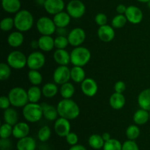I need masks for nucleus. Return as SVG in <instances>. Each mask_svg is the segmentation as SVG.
Instances as JSON below:
<instances>
[{
  "label": "nucleus",
  "instance_id": "obj_1",
  "mask_svg": "<svg viewBox=\"0 0 150 150\" xmlns=\"http://www.w3.org/2000/svg\"><path fill=\"white\" fill-rule=\"evenodd\" d=\"M59 117L67 120H74L80 115V107L77 103L71 99H63L60 100L57 106Z\"/></svg>",
  "mask_w": 150,
  "mask_h": 150
},
{
  "label": "nucleus",
  "instance_id": "obj_2",
  "mask_svg": "<svg viewBox=\"0 0 150 150\" xmlns=\"http://www.w3.org/2000/svg\"><path fill=\"white\" fill-rule=\"evenodd\" d=\"M15 28L21 32L30 30L34 25L33 15L27 10H21L14 16Z\"/></svg>",
  "mask_w": 150,
  "mask_h": 150
},
{
  "label": "nucleus",
  "instance_id": "obj_3",
  "mask_svg": "<svg viewBox=\"0 0 150 150\" xmlns=\"http://www.w3.org/2000/svg\"><path fill=\"white\" fill-rule=\"evenodd\" d=\"M90 51L86 47L77 46L75 47L70 52V63L73 66L83 67L88 64L91 59Z\"/></svg>",
  "mask_w": 150,
  "mask_h": 150
},
{
  "label": "nucleus",
  "instance_id": "obj_4",
  "mask_svg": "<svg viewBox=\"0 0 150 150\" xmlns=\"http://www.w3.org/2000/svg\"><path fill=\"white\" fill-rule=\"evenodd\" d=\"M22 114L25 120L30 123L38 122L43 117L41 104L29 102L23 107Z\"/></svg>",
  "mask_w": 150,
  "mask_h": 150
},
{
  "label": "nucleus",
  "instance_id": "obj_5",
  "mask_svg": "<svg viewBox=\"0 0 150 150\" xmlns=\"http://www.w3.org/2000/svg\"><path fill=\"white\" fill-rule=\"evenodd\" d=\"M9 99L11 105L15 107H23L29 101L27 91L21 87H14L8 93Z\"/></svg>",
  "mask_w": 150,
  "mask_h": 150
},
{
  "label": "nucleus",
  "instance_id": "obj_6",
  "mask_svg": "<svg viewBox=\"0 0 150 150\" xmlns=\"http://www.w3.org/2000/svg\"><path fill=\"white\" fill-rule=\"evenodd\" d=\"M7 63L14 69H22L27 66V57L18 50L10 52L7 58Z\"/></svg>",
  "mask_w": 150,
  "mask_h": 150
},
{
  "label": "nucleus",
  "instance_id": "obj_7",
  "mask_svg": "<svg viewBox=\"0 0 150 150\" xmlns=\"http://www.w3.org/2000/svg\"><path fill=\"white\" fill-rule=\"evenodd\" d=\"M36 27L41 35H52L57 30L54 20L47 16L39 18L36 22Z\"/></svg>",
  "mask_w": 150,
  "mask_h": 150
},
{
  "label": "nucleus",
  "instance_id": "obj_8",
  "mask_svg": "<svg viewBox=\"0 0 150 150\" xmlns=\"http://www.w3.org/2000/svg\"><path fill=\"white\" fill-rule=\"evenodd\" d=\"M67 13L73 19H81L86 12V6L81 0H70L66 5Z\"/></svg>",
  "mask_w": 150,
  "mask_h": 150
},
{
  "label": "nucleus",
  "instance_id": "obj_9",
  "mask_svg": "<svg viewBox=\"0 0 150 150\" xmlns=\"http://www.w3.org/2000/svg\"><path fill=\"white\" fill-rule=\"evenodd\" d=\"M45 63V57L41 51H33L27 57V66L30 70H40Z\"/></svg>",
  "mask_w": 150,
  "mask_h": 150
},
{
  "label": "nucleus",
  "instance_id": "obj_10",
  "mask_svg": "<svg viewBox=\"0 0 150 150\" xmlns=\"http://www.w3.org/2000/svg\"><path fill=\"white\" fill-rule=\"evenodd\" d=\"M70 79V69L67 66H59L54 70L53 79L57 85H63L68 82Z\"/></svg>",
  "mask_w": 150,
  "mask_h": 150
},
{
  "label": "nucleus",
  "instance_id": "obj_11",
  "mask_svg": "<svg viewBox=\"0 0 150 150\" xmlns=\"http://www.w3.org/2000/svg\"><path fill=\"white\" fill-rule=\"evenodd\" d=\"M67 38L69 44L72 46H80L86 39V32L82 28L76 27L69 32Z\"/></svg>",
  "mask_w": 150,
  "mask_h": 150
},
{
  "label": "nucleus",
  "instance_id": "obj_12",
  "mask_svg": "<svg viewBox=\"0 0 150 150\" xmlns=\"http://www.w3.org/2000/svg\"><path fill=\"white\" fill-rule=\"evenodd\" d=\"M127 21L133 24H139L143 20L144 14L142 10L139 7L135 5H130L127 7L125 13Z\"/></svg>",
  "mask_w": 150,
  "mask_h": 150
},
{
  "label": "nucleus",
  "instance_id": "obj_13",
  "mask_svg": "<svg viewBox=\"0 0 150 150\" xmlns=\"http://www.w3.org/2000/svg\"><path fill=\"white\" fill-rule=\"evenodd\" d=\"M54 131L59 137H66L71 131L70 120L62 117H59L54 122Z\"/></svg>",
  "mask_w": 150,
  "mask_h": 150
},
{
  "label": "nucleus",
  "instance_id": "obj_14",
  "mask_svg": "<svg viewBox=\"0 0 150 150\" xmlns=\"http://www.w3.org/2000/svg\"><path fill=\"white\" fill-rule=\"evenodd\" d=\"M43 7L48 14L55 16L57 13L64 11L65 4L64 0H45Z\"/></svg>",
  "mask_w": 150,
  "mask_h": 150
},
{
  "label": "nucleus",
  "instance_id": "obj_15",
  "mask_svg": "<svg viewBox=\"0 0 150 150\" xmlns=\"http://www.w3.org/2000/svg\"><path fill=\"white\" fill-rule=\"evenodd\" d=\"M81 89L85 96L88 97H92L96 95L98 93V85L95 79L88 77L81 83Z\"/></svg>",
  "mask_w": 150,
  "mask_h": 150
},
{
  "label": "nucleus",
  "instance_id": "obj_16",
  "mask_svg": "<svg viewBox=\"0 0 150 150\" xmlns=\"http://www.w3.org/2000/svg\"><path fill=\"white\" fill-rule=\"evenodd\" d=\"M98 36L101 41L105 43H109L115 38V30L111 25H104L99 26L98 29Z\"/></svg>",
  "mask_w": 150,
  "mask_h": 150
},
{
  "label": "nucleus",
  "instance_id": "obj_17",
  "mask_svg": "<svg viewBox=\"0 0 150 150\" xmlns=\"http://www.w3.org/2000/svg\"><path fill=\"white\" fill-rule=\"evenodd\" d=\"M30 132L29 125L26 122L20 121L13 126V136L16 139H21L29 135Z\"/></svg>",
  "mask_w": 150,
  "mask_h": 150
},
{
  "label": "nucleus",
  "instance_id": "obj_18",
  "mask_svg": "<svg viewBox=\"0 0 150 150\" xmlns=\"http://www.w3.org/2000/svg\"><path fill=\"white\" fill-rule=\"evenodd\" d=\"M37 147L36 141L31 136L21 138L16 144L17 150H35Z\"/></svg>",
  "mask_w": 150,
  "mask_h": 150
},
{
  "label": "nucleus",
  "instance_id": "obj_19",
  "mask_svg": "<svg viewBox=\"0 0 150 150\" xmlns=\"http://www.w3.org/2000/svg\"><path fill=\"white\" fill-rule=\"evenodd\" d=\"M1 7L6 13L16 14L21 10V3L20 0H1Z\"/></svg>",
  "mask_w": 150,
  "mask_h": 150
},
{
  "label": "nucleus",
  "instance_id": "obj_20",
  "mask_svg": "<svg viewBox=\"0 0 150 150\" xmlns=\"http://www.w3.org/2000/svg\"><path fill=\"white\" fill-rule=\"evenodd\" d=\"M38 41L39 49L42 51H51L55 47L54 38L51 35H41Z\"/></svg>",
  "mask_w": 150,
  "mask_h": 150
},
{
  "label": "nucleus",
  "instance_id": "obj_21",
  "mask_svg": "<svg viewBox=\"0 0 150 150\" xmlns=\"http://www.w3.org/2000/svg\"><path fill=\"white\" fill-rule=\"evenodd\" d=\"M54 59L59 66H67L70 63V54L66 49H57L54 52Z\"/></svg>",
  "mask_w": 150,
  "mask_h": 150
},
{
  "label": "nucleus",
  "instance_id": "obj_22",
  "mask_svg": "<svg viewBox=\"0 0 150 150\" xmlns=\"http://www.w3.org/2000/svg\"><path fill=\"white\" fill-rule=\"evenodd\" d=\"M41 105H42V107L43 117L46 120L52 121H56L58 119V116H59L58 110H57V107L45 102L42 103Z\"/></svg>",
  "mask_w": 150,
  "mask_h": 150
},
{
  "label": "nucleus",
  "instance_id": "obj_23",
  "mask_svg": "<svg viewBox=\"0 0 150 150\" xmlns=\"http://www.w3.org/2000/svg\"><path fill=\"white\" fill-rule=\"evenodd\" d=\"M24 41V36L23 32L20 31H15L9 34L7 37V44L13 48H18L23 44Z\"/></svg>",
  "mask_w": 150,
  "mask_h": 150
},
{
  "label": "nucleus",
  "instance_id": "obj_24",
  "mask_svg": "<svg viewBox=\"0 0 150 150\" xmlns=\"http://www.w3.org/2000/svg\"><path fill=\"white\" fill-rule=\"evenodd\" d=\"M126 99L123 94L114 92L109 98V104L114 110H120L125 106Z\"/></svg>",
  "mask_w": 150,
  "mask_h": 150
},
{
  "label": "nucleus",
  "instance_id": "obj_25",
  "mask_svg": "<svg viewBox=\"0 0 150 150\" xmlns=\"http://www.w3.org/2000/svg\"><path fill=\"white\" fill-rule=\"evenodd\" d=\"M53 20L57 27H67L70 24L71 17L67 12L62 11L54 16Z\"/></svg>",
  "mask_w": 150,
  "mask_h": 150
},
{
  "label": "nucleus",
  "instance_id": "obj_26",
  "mask_svg": "<svg viewBox=\"0 0 150 150\" xmlns=\"http://www.w3.org/2000/svg\"><path fill=\"white\" fill-rule=\"evenodd\" d=\"M3 119H4V123L14 126L18 122V113L16 109L13 107H9L6 110H4Z\"/></svg>",
  "mask_w": 150,
  "mask_h": 150
},
{
  "label": "nucleus",
  "instance_id": "obj_27",
  "mask_svg": "<svg viewBox=\"0 0 150 150\" xmlns=\"http://www.w3.org/2000/svg\"><path fill=\"white\" fill-rule=\"evenodd\" d=\"M138 104L140 108L150 110V88L143 90L138 96Z\"/></svg>",
  "mask_w": 150,
  "mask_h": 150
},
{
  "label": "nucleus",
  "instance_id": "obj_28",
  "mask_svg": "<svg viewBox=\"0 0 150 150\" xmlns=\"http://www.w3.org/2000/svg\"><path fill=\"white\" fill-rule=\"evenodd\" d=\"M133 119L136 125L145 124L149 120V112L142 108H139L133 114Z\"/></svg>",
  "mask_w": 150,
  "mask_h": 150
},
{
  "label": "nucleus",
  "instance_id": "obj_29",
  "mask_svg": "<svg viewBox=\"0 0 150 150\" xmlns=\"http://www.w3.org/2000/svg\"><path fill=\"white\" fill-rule=\"evenodd\" d=\"M70 77L76 83H81L86 79V72L83 67L73 66L70 69Z\"/></svg>",
  "mask_w": 150,
  "mask_h": 150
},
{
  "label": "nucleus",
  "instance_id": "obj_30",
  "mask_svg": "<svg viewBox=\"0 0 150 150\" xmlns=\"http://www.w3.org/2000/svg\"><path fill=\"white\" fill-rule=\"evenodd\" d=\"M88 144H89V146L93 149L99 150L103 148L105 141H104L102 135H99V134H92L88 139Z\"/></svg>",
  "mask_w": 150,
  "mask_h": 150
},
{
  "label": "nucleus",
  "instance_id": "obj_31",
  "mask_svg": "<svg viewBox=\"0 0 150 150\" xmlns=\"http://www.w3.org/2000/svg\"><path fill=\"white\" fill-rule=\"evenodd\" d=\"M29 101L32 103H38L42 95V89L36 85H32L27 90Z\"/></svg>",
  "mask_w": 150,
  "mask_h": 150
},
{
  "label": "nucleus",
  "instance_id": "obj_32",
  "mask_svg": "<svg viewBox=\"0 0 150 150\" xmlns=\"http://www.w3.org/2000/svg\"><path fill=\"white\" fill-rule=\"evenodd\" d=\"M59 91L57 84L55 82H48L45 83L42 88V95L46 98H53L57 94Z\"/></svg>",
  "mask_w": 150,
  "mask_h": 150
},
{
  "label": "nucleus",
  "instance_id": "obj_33",
  "mask_svg": "<svg viewBox=\"0 0 150 150\" xmlns=\"http://www.w3.org/2000/svg\"><path fill=\"white\" fill-rule=\"evenodd\" d=\"M75 91V86L70 82L62 85L59 89L60 95L63 99H71L74 95Z\"/></svg>",
  "mask_w": 150,
  "mask_h": 150
},
{
  "label": "nucleus",
  "instance_id": "obj_34",
  "mask_svg": "<svg viewBox=\"0 0 150 150\" xmlns=\"http://www.w3.org/2000/svg\"><path fill=\"white\" fill-rule=\"evenodd\" d=\"M28 79L32 85H40L42 82V76L39 70H29L28 72Z\"/></svg>",
  "mask_w": 150,
  "mask_h": 150
},
{
  "label": "nucleus",
  "instance_id": "obj_35",
  "mask_svg": "<svg viewBox=\"0 0 150 150\" xmlns=\"http://www.w3.org/2000/svg\"><path fill=\"white\" fill-rule=\"evenodd\" d=\"M125 134L127 139L131 140V141H135L140 135V128L136 124H131L127 127L125 131Z\"/></svg>",
  "mask_w": 150,
  "mask_h": 150
},
{
  "label": "nucleus",
  "instance_id": "obj_36",
  "mask_svg": "<svg viewBox=\"0 0 150 150\" xmlns=\"http://www.w3.org/2000/svg\"><path fill=\"white\" fill-rule=\"evenodd\" d=\"M127 22V19L125 15L117 14L114 16L111 21V26L114 29H121L124 27Z\"/></svg>",
  "mask_w": 150,
  "mask_h": 150
},
{
  "label": "nucleus",
  "instance_id": "obj_37",
  "mask_svg": "<svg viewBox=\"0 0 150 150\" xmlns=\"http://www.w3.org/2000/svg\"><path fill=\"white\" fill-rule=\"evenodd\" d=\"M122 144L116 138H111L109 141H105L103 150H122Z\"/></svg>",
  "mask_w": 150,
  "mask_h": 150
},
{
  "label": "nucleus",
  "instance_id": "obj_38",
  "mask_svg": "<svg viewBox=\"0 0 150 150\" xmlns=\"http://www.w3.org/2000/svg\"><path fill=\"white\" fill-rule=\"evenodd\" d=\"M51 135V130L50 127L47 125L42 126L40 128L38 132V140L41 142H46L48 141Z\"/></svg>",
  "mask_w": 150,
  "mask_h": 150
},
{
  "label": "nucleus",
  "instance_id": "obj_39",
  "mask_svg": "<svg viewBox=\"0 0 150 150\" xmlns=\"http://www.w3.org/2000/svg\"><path fill=\"white\" fill-rule=\"evenodd\" d=\"M15 27L14 19L11 17H5L0 22V28L3 32H9Z\"/></svg>",
  "mask_w": 150,
  "mask_h": 150
},
{
  "label": "nucleus",
  "instance_id": "obj_40",
  "mask_svg": "<svg viewBox=\"0 0 150 150\" xmlns=\"http://www.w3.org/2000/svg\"><path fill=\"white\" fill-rule=\"evenodd\" d=\"M11 75V67L7 63H0V80L5 81Z\"/></svg>",
  "mask_w": 150,
  "mask_h": 150
},
{
  "label": "nucleus",
  "instance_id": "obj_41",
  "mask_svg": "<svg viewBox=\"0 0 150 150\" xmlns=\"http://www.w3.org/2000/svg\"><path fill=\"white\" fill-rule=\"evenodd\" d=\"M69 44L67 36H57L54 38V45L57 49H65Z\"/></svg>",
  "mask_w": 150,
  "mask_h": 150
},
{
  "label": "nucleus",
  "instance_id": "obj_42",
  "mask_svg": "<svg viewBox=\"0 0 150 150\" xmlns=\"http://www.w3.org/2000/svg\"><path fill=\"white\" fill-rule=\"evenodd\" d=\"M13 126L9 124L4 123L1 124L0 128V137L1 138H9L13 135Z\"/></svg>",
  "mask_w": 150,
  "mask_h": 150
},
{
  "label": "nucleus",
  "instance_id": "obj_43",
  "mask_svg": "<svg viewBox=\"0 0 150 150\" xmlns=\"http://www.w3.org/2000/svg\"><path fill=\"white\" fill-rule=\"evenodd\" d=\"M95 21L99 26L106 25L108 23V17L103 13H99L95 16Z\"/></svg>",
  "mask_w": 150,
  "mask_h": 150
},
{
  "label": "nucleus",
  "instance_id": "obj_44",
  "mask_svg": "<svg viewBox=\"0 0 150 150\" xmlns=\"http://www.w3.org/2000/svg\"><path fill=\"white\" fill-rule=\"evenodd\" d=\"M122 150H139V147L135 141L127 140L122 144Z\"/></svg>",
  "mask_w": 150,
  "mask_h": 150
},
{
  "label": "nucleus",
  "instance_id": "obj_45",
  "mask_svg": "<svg viewBox=\"0 0 150 150\" xmlns=\"http://www.w3.org/2000/svg\"><path fill=\"white\" fill-rule=\"evenodd\" d=\"M66 141L70 146H74L78 144L79 142V136L76 133L73 132H70L67 136L65 137Z\"/></svg>",
  "mask_w": 150,
  "mask_h": 150
},
{
  "label": "nucleus",
  "instance_id": "obj_46",
  "mask_svg": "<svg viewBox=\"0 0 150 150\" xmlns=\"http://www.w3.org/2000/svg\"><path fill=\"white\" fill-rule=\"evenodd\" d=\"M13 148V144L9 138H1L0 140V149L10 150Z\"/></svg>",
  "mask_w": 150,
  "mask_h": 150
},
{
  "label": "nucleus",
  "instance_id": "obj_47",
  "mask_svg": "<svg viewBox=\"0 0 150 150\" xmlns=\"http://www.w3.org/2000/svg\"><path fill=\"white\" fill-rule=\"evenodd\" d=\"M10 105H11V103H10L8 96H1L0 97V107L2 110H6V109L9 108Z\"/></svg>",
  "mask_w": 150,
  "mask_h": 150
},
{
  "label": "nucleus",
  "instance_id": "obj_48",
  "mask_svg": "<svg viewBox=\"0 0 150 150\" xmlns=\"http://www.w3.org/2000/svg\"><path fill=\"white\" fill-rule=\"evenodd\" d=\"M126 89V85L123 81L119 80L114 85V91L117 93H120V94H123Z\"/></svg>",
  "mask_w": 150,
  "mask_h": 150
},
{
  "label": "nucleus",
  "instance_id": "obj_49",
  "mask_svg": "<svg viewBox=\"0 0 150 150\" xmlns=\"http://www.w3.org/2000/svg\"><path fill=\"white\" fill-rule=\"evenodd\" d=\"M56 33L57 34V36H67L69 32L66 27H57Z\"/></svg>",
  "mask_w": 150,
  "mask_h": 150
},
{
  "label": "nucleus",
  "instance_id": "obj_50",
  "mask_svg": "<svg viewBox=\"0 0 150 150\" xmlns=\"http://www.w3.org/2000/svg\"><path fill=\"white\" fill-rule=\"evenodd\" d=\"M127 6H125L123 4H120L117 6L116 7V11H117V14H122L125 15L126 10H127Z\"/></svg>",
  "mask_w": 150,
  "mask_h": 150
},
{
  "label": "nucleus",
  "instance_id": "obj_51",
  "mask_svg": "<svg viewBox=\"0 0 150 150\" xmlns=\"http://www.w3.org/2000/svg\"><path fill=\"white\" fill-rule=\"evenodd\" d=\"M69 150H87L84 146L81 144H76V145L71 146Z\"/></svg>",
  "mask_w": 150,
  "mask_h": 150
},
{
  "label": "nucleus",
  "instance_id": "obj_52",
  "mask_svg": "<svg viewBox=\"0 0 150 150\" xmlns=\"http://www.w3.org/2000/svg\"><path fill=\"white\" fill-rule=\"evenodd\" d=\"M102 137H103V140H104V141H109L110 139H111V135H110V133L109 132H104L103 134L102 135Z\"/></svg>",
  "mask_w": 150,
  "mask_h": 150
},
{
  "label": "nucleus",
  "instance_id": "obj_53",
  "mask_svg": "<svg viewBox=\"0 0 150 150\" xmlns=\"http://www.w3.org/2000/svg\"><path fill=\"white\" fill-rule=\"evenodd\" d=\"M31 46H32V49L39 48V46H38V41L33 40V41L31 42Z\"/></svg>",
  "mask_w": 150,
  "mask_h": 150
},
{
  "label": "nucleus",
  "instance_id": "obj_54",
  "mask_svg": "<svg viewBox=\"0 0 150 150\" xmlns=\"http://www.w3.org/2000/svg\"><path fill=\"white\" fill-rule=\"evenodd\" d=\"M36 1V2L38 3L39 5H44V3H45V0H35Z\"/></svg>",
  "mask_w": 150,
  "mask_h": 150
},
{
  "label": "nucleus",
  "instance_id": "obj_55",
  "mask_svg": "<svg viewBox=\"0 0 150 150\" xmlns=\"http://www.w3.org/2000/svg\"><path fill=\"white\" fill-rule=\"evenodd\" d=\"M137 1L141 3H146V4H147L149 1H150V0H137Z\"/></svg>",
  "mask_w": 150,
  "mask_h": 150
},
{
  "label": "nucleus",
  "instance_id": "obj_56",
  "mask_svg": "<svg viewBox=\"0 0 150 150\" xmlns=\"http://www.w3.org/2000/svg\"><path fill=\"white\" fill-rule=\"evenodd\" d=\"M147 6H148V7L150 9V1H149V2L147 3Z\"/></svg>",
  "mask_w": 150,
  "mask_h": 150
},
{
  "label": "nucleus",
  "instance_id": "obj_57",
  "mask_svg": "<svg viewBox=\"0 0 150 150\" xmlns=\"http://www.w3.org/2000/svg\"><path fill=\"white\" fill-rule=\"evenodd\" d=\"M149 120H150V110H149Z\"/></svg>",
  "mask_w": 150,
  "mask_h": 150
},
{
  "label": "nucleus",
  "instance_id": "obj_58",
  "mask_svg": "<svg viewBox=\"0 0 150 150\" xmlns=\"http://www.w3.org/2000/svg\"><path fill=\"white\" fill-rule=\"evenodd\" d=\"M48 150H56V149H48Z\"/></svg>",
  "mask_w": 150,
  "mask_h": 150
}]
</instances>
